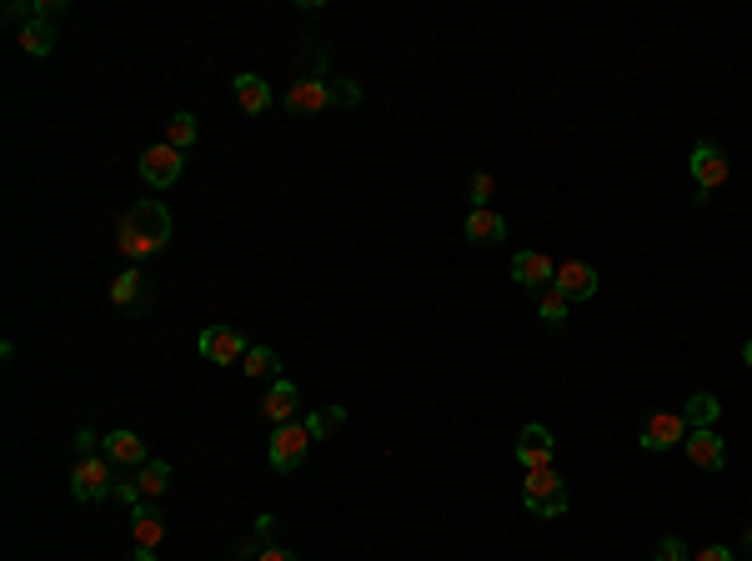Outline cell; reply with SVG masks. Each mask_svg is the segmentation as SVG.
<instances>
[{"label":"cell","mask_w":752,"mask_h":561,"mask_svg":"<svg viewBox=\"0 0 752 561\" xmlns=\"http://www.w3.org/2000/svg\"><path fill=\"white\" fill-rule=\"evenodd\" d=\"M467 191H472V211H482V206H487V196H492V176H487V171H477Z\"/></svg>","instance_id":"29"},{"label":"cell","mask_w":752,"mask_h":561,"mask_svg":"<svg viewBox=\"0 0 752 561\" xmlns=\"http://www.w3.org/2000/svg\"><path fill=\"white\" fill-rule=\"evenodd\" d=\"M742 361H747V371H752V341H747V346H742Z\"/></svg>","instance_id":"35"},{"label":"cell","mask_w":752,"mask_h":561,"mask_svg":"<svg viewBox=\"0 0 752 561\" xmlns=\"http://www.w3.org/2000/svg\"><path fill=\"white\" fill-rule=\"evenodd\" d=\"M567 306H572V301H567L557 286L537 291V311H542V321H547V326H562V321H567Z\"/></svg>","instance_id":"24"},{"label":"cell","mask_w":752,"mask_h":561,"mask_svg":"<svg viewBox=\"0 0 752 561\" xmlns=\"http://www.w3.org/2000/svg\"><path fill=\"white\" fill-rule=\"evenodd\" d=\"M552 446H557V441H552V431L532 421V426H522V441H517V461H522L527 471H542V466H552Z\"/></svg>","instance_id":"12"},{"label":"cell","mask_w":752,"mask_h":561,"mask_svg":"<svg viewBox=\"0 0 752 561\" xmlns=\"http://www.w3.org/2000/svg\"><path fill=\"white\" fill-rule=\"evenodd\" d=\"M512 276H517L527 291H547V286L557 281V271H552V261H547L542 251H517V256H512Z\"/></svg>","instance_id":"13"},{"label":"cell","mask_w":752,"mask_h":561,"mask_svg":"<svg viewBox=\"0 0 752 561\" xmlns=\"http://www.w3.org/2000/svg\"><path fill=\"white\" fill-rule=\"evenodd\" d=\"M256 536H276V516H256Z\"/></svg>","instance_id":"33"},{"label":"cell","mask_w":752,"mask_h":561,"mask_svg":"<svg viewBox=\"0 0 752 561\" xmlns=\"http://www.w3.org/2000/svg\"><path fill=\"white\" fill-rule=\"evenodd\" d=\"M251 346H246V336L236 331V326H206L201 331V356L206 361H216V366H231V361H241Z\"/></svg>","instance_id":"7"},{"label":"cell","mask_w":752,"mask_h":561,"mask_svg":"<svg viewBox=\"0 0 752 561\" xmlns=\"http://www.w3.org/2000/svg\"><path fill=\"white\" fill-rule=\"evenodd\" d=\"M71 446H76V456L86 461V456H96V446H106V441H101L96 431H76V441H71Z\"/></svg>","instance_id":"30"},{"label":"cell","mask_w":752,"mask_h":561,"mask_svg":"<svg viewBox=\"0 0 752 561\" xmlns=\"http://www.w3.org/2000/svg\"><path fill=\"white\" fill-rule=\"evenodd\" d=\"M296 406H301V391H296L291 381H271V391L261 396V416H266L271 426L296 421Z\"/></svg>","instance_id":"14"},{"label":"cell","mask_w":752,"mask_h":561,"mask_svg":"<svg viewBox=\"0 0 752 561\" xmlns=\"http://www.w3.org/2000/svg\"><path fill=\"white\" fill-rule=\"evenodd\" d=\"M21 51H26V56H51V51H56V31H51V21H31V26H21Z\"/></svg>","instance_id":"21"},{"label":"cell","mask_w":752,"mask_h":561,"mask_svg":"<svg viewBox=\"0 0 752 561\" xmlns=\"http://www.w3.org/2000/svg\"><path fill=\"white\" fill-rule=\"evenodd\" d=\"M111 491H116L111 456H86V461H76V471H71V496H76V501H101V496H111Z\"/></svg>","instance_id":"3"},{"label":"cell","mask_w":752,"mask_h":561,"mask_svg":"<svg viewBox=\"0 0 752 561\" xmlns=\"http://www.w3.org/2000/svg\"><path fill=\"white\" fill-rule=\"evenodd\" d=\"M256 561H301V556H296L291 546H261V551H256Z\"/></svg>","instance_id":"31"},{"label":"cell","mask_w":752,"mask_h":561,"mask_svg":"<svg viewBox=\"0 0 752 561\" xmlns=\"http://www.w3.org/2000/svg\"><path fill=\"white\" fill-rule=\"evenodd\" d=\"M341 421H346V411H341V406H326V411H311V416H306V431H311V441H321V436H326L331 426H341Z\"/></svg>","instance_id":"26"},{"label":"cell","mask_w":752,"mask_h":561,"mask_svg":"<svg viewBox=\"0 0 752 561\" xmlns=\"http://www.w3.org/2000/svg\"><path fill=\"white\" fill-rule=\"evenodd\" d=\"M692 561H732V551H727V546H707V551H697Z\"/></svg>","instance_id":"32"},{"label":"cell","mask_w":752,"mask_h":561,"mask_svg":"<svg viewBox=\"0 0 752 561\" xmlns=\"http://www.w3.org/2000/svg\"><path fill=\"white\" fill-rule=\"evenodd\" d=\"M166 241H171V211H166L161 201H136V206L121 216V226H116V246H121L126 261H146V256H156Z\"/></svg>","instance_id":"1"},{"label":"cell","mask_w":752,"mask_h":561,"mask_svg":"<svg viewBox=\"0 0 752 561\" xmlns=\"http://www.w3.org/2000/svg\"><path fill=\"white\" fill-rule=\"evenodd\" d=\"M106 456H111V466H146L151 456H146V441L136 436V431H111L106 436Z\"/></svg>","instance_id":"17"},{"label":"cell","mask_w":752,"mask_h":561,"mask_svg":"<svg viewBox=\"0 0 752 561\" xmlns=\"http://www.w3.org/2000/svg\"><path fill=\"white\" fill-rule=\"evenodd\" d=\"M326 86H331V106H356V101H361V86L346 81V76H336V81H326Z\"/></svg>","instance_id":"27"},{"label":"cell","mask_w":752,"mask_h":561,"mask_svg":"<svg viewBox=\"0 0 752 561\" xmlns=\"http://www.w3.org/2000/svg\"><path fill=\"white\" fill-rule=\"evenodd\" d=\"M111 301L121 306V311H131V316H141V311H151V301H156V291H151V281L131 266V271H121L116 281H111Z\"/></svg>","instance_id":"9"},{"label":"cell","mask_w":752,"mask_h":561,"mask_svg":"<svg viewBox=\"0 0 752 561\" xmlns=\"http://www.w3.org/2000/svg\"><path fill=\"white\" fill-rule=\"evenodd\" d=\"M231 86H236V101H241V111H246V116H261V111L271 106V81H261V76H251V71H246V76H236Z\"/></svg>","instance_id":"19"},{"label":"cell","mask_w":752,"mask_h":561,"mask_svg":"<svg viewBox=\"0 0 752 561\" xmlns=\"http://www.w3.org/2000/svg\"><path fill=\"white\" fill-rule=\"evenodd\" d=\"M747 551H752V526H747Z\"/></svg>","instance_id":"36"},{"label":"cell","mask_w":752,"mask_h":561,"mask_svg":"<svg viewBox=\"0 0 752 561\" xmlns=\"http://www.w3.org/2000/svg\"><path fill=\"white\" fill-rule=\"evenodd\" d=\"M692 181H697V201H712V191L727 181V156L702 141V146L692 151Z\"/></svg>","instance_id":"6"},{"label":"cell","mask_w":752,"mask_h":561,"mask_svg":"<svg viewBox=\"0 0 752 561\" xmlns=\"http://www.w3.org/2000/svg\"><path fill=\"white\" fill-rule=\"evenodd\" d=\"M141 176H146V186H176L181 181V151L176 146H146V156H141Z\"/></svg>","instance_id":"8"},{"label":"cell","mask_w":752,"mask_h":561,"mask_svg":"<svg viewBox=\"0 0 752 561\" xmlns=\"http://www.w3.org/2000/svg\"><path fill=\"white\" fill-rule=\"evenodd\" d=\"M552 286H557L567 301H592V296H597V271H592L587 261H562Z\"/></svg>","instance_id":"11"},{"label":"cell","mask_w":752,"mask_h":561,"mask_svg":"<svg viewBox=\"0 0 752 561\" xmlns=\"http://www.w3.org/2000/svg\"><path fill=\"white\" fill-rule=\"evenodd\" d=\"M166 146H176V151H191V146H196V116H191V111H176V116L166 121Z\"/></svg>","instance_id":"23"},{"label":"cell","mask_w":752,"mask_h":561,"mask_svg":"<svg viewBox=\"0 0 752 561\" xmlns=\"http://www.w3.org/2000/svg\"><path fill=\"white\" fill-rule=\"evenodd\" d=\"M637 441H642V451H672V446L687 441V421L677 411H647Z\"/></svg>","instance_id":"4"},{"label":"cell","mask_w":752,"mask_h":561,"mask_svg":"<svg viewBox=\"0 0 752 561\" xmlns=\"http://www.w3.org/2000/svg\"><path fill=\"white\" fill-rule=\"evenodd\" d=\"M306 451H311V431H306V421H286V426H276V436H271V466H276V471H296Z\"/></svg>","instance_id":"5"},{"label":"cell","mask_w":752,"mask_h":561,"mask_svg":"<svg viewBox=\"0 0 752 561\" xmlns=\"http://www.w3.org/2000/svg\"><path fill=\"white\" fill-rule=\"evenodd\" d=\"M276 366H281V361H276L271 346H251V351L241 356V371H246V376H276Z\"/></svg>","instance_id":"25"},{"label":"cell","mask_w":752,"mask_h":561,"mask_svg":"<svg viewBox=\"0 0 752 561\" xmlns=\"http://www.w3.org/2000/svg\"><path fill=\"white\" fill-rule=\"evenodd\" d=\"M136 486H141V496H146V501H156V496L171 486V466H166V461H146V466H136Z\"/></svg>","instance_id":"22"},{"label":"cell","mask_w":752,"mask_h":561,"mask_svg":"<svg viewBox=\"0 0 752 561\" xmlns=\"http://www.w3.org/2000/svg\"><path fill=\"white\" fill-rule=\"evenodd\" d=\"M462 231H467V241H472V246H497V241H507V221H502V216H497L492 206L472 211Z\"/></svg>","instance_id":"16"},{"label":"cell","mask_w":752,"mask_h":561,"mask_svg":"<svg viewBox=\"0 0 752 561\" xmlns=\"http://www.w3.org/2000/svg\"><path fill=\"white\" fill-rule=\"evenodd\" d=\"M131 561H156V551H151V546H136V556H131Z\"/></svg>","instance_id":"34"},{"label":"cell","mask_w":752,"mask_h":561,"mask_svg":"<svg viewBox=\"0 0 752 561\" xmlns=\"http://www.w3.org/2000/svg\"><path fill=\"white\" fill-rule=\"evenodd\" d=\"M331 106V86L326 81H311V76H296L291 91H286V111L291 116H316Z\"/></svg>","instance_id":"10"},{"label":"cell","mask_w":752,"mask_h":561,"mask_svg":"<svg viewBox=\"0 0 752 561\" xmlns=\"http://www.w3.org/2000/svg\"><path fill=\"white\" fill-rule=\"evenodd\" d=\"M131 531H136V546H161V536H166V516L151 506V501H141V506H131Z\"/></svg>","instance_id":"18"},{"label":"cell","mask_w":752,"mask_h":561,"mask_svg":"<svg viewBox=\"0 0 752 561\" xmlns=\"http://www.w3.org/2000/svg\"><path fill=\"white\" fill-rule=\"evenodd\" d=\"M717 416H722V401H717L712 391H697V396H687V411H682V421H687L692 431H712V426H717Z\"/></svg>","instance_id":"20"},{"label":"cell","mask_w":752,"mask_h":561,"mask_svg":"<svg viewBox=\"0 0 752 561\" xmlns=\"http://www.w3.org/2000/svg\"><path fill=\"white\" fill-rule=\"evenodd\" d=\"M652 561H692V556H687L682 536H662V541H657V551H652Z\"/></svg>","instance_id":"28"},{"label":"cell","mask_w":752,"mask_h":561,"mask_svg":"<svg viewBox=\"0 0 752 561\" xmlns=\"http://www.w3.org/2000/svg\"><path fill=\"white\" fill-rule=\"evenodd\" d=\"M522 501H527V511L532 516H562L567 511V486H562V476L552 471V466H542V471H527V481H522Z\"/></svg>","instance_id":"2"},{"label":"cell","mask_w":752,"mask_h":561,"mask_svg":"<svg viewBox=\"0 0 752 561\" xmlns=\"http://www.w3.org/2000/svg\"><path fill=\"white\" fill-rule=\"evenodd\" d=\"M682 446H687V461L702 466V471H722V461H727V446H722L717 431H692Z\"/></svg>","instance_id":"15"}]
</instances>
